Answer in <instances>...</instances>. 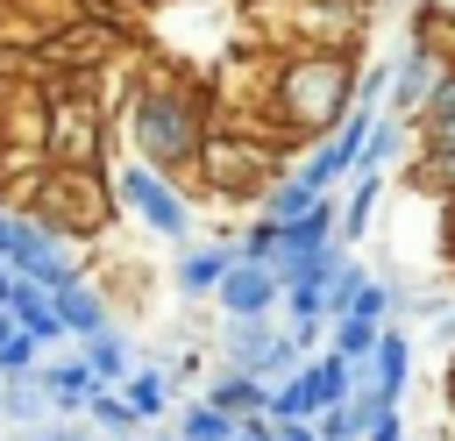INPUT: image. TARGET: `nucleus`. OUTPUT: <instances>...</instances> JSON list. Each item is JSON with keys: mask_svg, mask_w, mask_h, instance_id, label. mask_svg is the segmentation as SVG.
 I'll return each mask as SVG.
<instances>
[{"mask_svg": "<svg viewBox=\"0 0 455 441\" xmlns=\"http://www.w3.org/2000/svg\"><path fill=\"white\" fill-rule=\"evenodd\" d=\"M206 135H213V114H206V92L178 71H156L128 92V142L142 164H156L164 178H185L199 171L206 156Z\"/></svg>", "mask_w": 455, "mask_h": 441, "instance_id": "f257e3e1", "label": "nucleus"}, {"mask_svg": "<svg viewBox=\"0 0 455 441\" xmlns=\"http://www.w3.org/2000/svg\"><path fill=\"white\" fill-rule=\"evenodd\" d=\"M270 107H277V121L291 135H313L320 142L355 107V57L341 43H313V50L284 57L277 64V85H270Z\"/></svg>", "mask_w": 455, "mask_h": 441, "instance_id": "f03ea898", "label": "nucleus"}, {"mask_svg": "<svg viewBox=\"0 0 455 441\" xmlns=\"http://www.w3.org/2000/svg\"><path fill=\"white\" fill-rule=\"evenodd\" d=\"M21 213H36V220H50L57 235H71V242H92L121 206H114V185H107V171H43V192L21 206Z\"/></svg>", "mask_w": 455, "mask_h": 441, "instance_id": "7ed1b4c3", "label": "nucleus"}, {"mask_svg": "<svg viewBox=\"0 0 455 441\" xmlns=\"http://www.w3.org/2000/svg\"><path fill=\"white\" fill-rule=\"evenodd\" d=\"M107 185H114V206L128 213V220H142V235H164V242H192V199L178 192V178H164L156 164H142V156H128V164H114L107 171Z\"/></svg>", "mask_w": 455, "mask_h": 441, "instance_id": "20e7f679", "label": "nucleus"}, {"mask_svg": "<svg viewBox=\"0 0 455 441\" xmlns=\"http://www.w3.org/2000/svg\"><path fill=\"white\" fill-rule=\"evenodd\" d=\"M43 156L57 171H100L107 156V114L92 92H57L43 107Z\"/></svg>", "mask_w": 455, "mask_h": 441, "instance_id": "39448f33", "label": "nucleus"}, {"mask_svg": "<svg viewBox=\"0 0 455 441\" xmlns=\"http://www.w3.org/2000/svg\"><path fill=\"white\" fill-rule=\"evenodd\" d=\"M220 363L277 384V377H291V370L306 363V349H299L284 327H270V313H263V320H220Z\"/></svg>", "mask_w": 455, "mask_h": 441, "instance_id": "423d86ee", "label": "nucleus"}, {"mask_svg": "<svg viewBox=\"0 0 455 441\" xmlns=\"http://www.w3.org/2000/svg\"><path fill=\"white\" fill-rule=\"evenodd\" d=\"M0 263L21 270V277H36V285H64V277H78V242L57 235V228L36 220V213H14V242H7Z\"/></svg>", "mask_w": 455, "mask_h": 441, "instance_id": "0eeeda50", "label": "nucleus"}, {"mask_svg": "<svg viewBox=\"0 0 455 441\" xmlns=\"http://www.w3.org/2000/svg\"><path fill=\"white\" fill-rule=\"evenodd\" d=\"M277 299H284L277 263H249V256H235V263H228V277L213 285L220 320H263V313H277Z\"/></svg>", "mask_w": 455, "mask_h": 441, "instance_id": "6e6552de", "label": "nucleus"}, {"mask_svg": "<svg viewBox=\"0 0 455 441\" xmlns=\"http://www.w3.org/2000/svg\"><path fill=\"white\" fill-rule=\"evenodd\" d=\"M199 171H206V185H213V192H228V199H256V192L277 178V171H270V156H263L256 142H220V135H206Z\"/></svg>", "mask_w": 455, "mask_h": 441, "instance_id": "1a4fd4ad", "label": "nucleus"}, {"mask_svg": "<svg viewBox=\"0 0 455 441\" xmlns=\"http://www.w3.org/2000/svg\"><path fill=\"white\" fill-rule=\"evenodd\" d=\"M448 71V57H441V36H412V50L391 64V92H384V107L398 114V121H412L419 114V100L434 92V78Z\"/></svg>", "mask_w": 455, "mask_h": 441, "instance_id": "9d476101", "label": "nucleus"}, {"mask_svg": "<svg viewBox=\"0 0 455 441\" xmlns=\"http://www.w3.org/2000/svg\"><path fill=\"white\" fill-rule=\"evenodd\" d=\"M50 299H57V320H64V334L71 341H85V334H100V327H114V306H107V292L78 270V277H64V285H50Z\"/></svg>", "mask_w": 455, "mask_h": 441, "instance_id": "9b49d317", "label": "nucleus"}, {"mask_svg": "<svg viewBox=\"0 0 455 441\" xmlns=\"http://www.w3.org/2000/svg\"><path fill=\"white\" fill-rule=\"evenodd\" d=\"M228 263H235V242H185L178 263H171L178 299H213V285L228 277Z\"/></svg>", "mask_w": 455, "mask_h": 441, "instance_id": "f8f14e48", "label": "nucleus"}, {"mask_svg": "<svg viewBox=\"0 0 455 441\" xmlns=\"http://www.w3.org/2000/svg\"><path fill=\"white\" fill-rule=\"evenodd\" d=\"M405 377H412V334H405L398 320H384V327H377V349H370V363H363V384L384 391V398H398Z\"/></svg>", "mask_w": 455, "mask_h": 441, "instance_id": "ddd939ff", "label": "nucleus"}, {"mask_svg": "<svg viewBox=\"0 0 455 441\" xmlns=\"http://www.w3.org/2000/svg\"><path fill=\"white\" fill-rule=\"evenodd\" d=\"M391 405H398V398H384V391L355 384L341 405H327V413L313 420V434H320V441H363V434H370V420H377V413H391Z\"/></svg>", "mask_w": 455, "mask_h": 441, "instance_id": "4468645a", "label": "nucleus"}, {"mask_svg": "<svg viewBox=\"0 0 455 441\" xmlns=\"http://www.w3.org/2000/svg\"><path fill=\"white\" fill-rule=\"evenodd\" d=\"M327 405H320V377H313V356L291 370V377H277L270 384V398H263V420L270 427H284V420H320Z\"/></svg>", "mask_w": 455, "mask_h": 441, "instance_id": "2eb2a0df", "label": "nucleus"}, {"mask_svg": "<svg viewBox=\"0 0 455 441\" xmlns=\"http://www.w3.org/2000/svg\"><path fill=\"white\" fill-rule=\"evenodd\" d=\"M36 420H57V398H50V384H43L36 370H21V377H0V434H7V427H36Z\"/></svg>", "mask_w": 455, "mask_h": 441, "instance_id": "dca6fc26", "label": "nucleus"}, {"mask_svg": "<svg viewBox=\"0 0 455 441\" xmlns=\"http://www.w3.org/2000/svg\"><path fill=\"white\" fill-rule=\"evenodd\" d=\"M199 398H206V405H220L228 420H256V413H263V398H270V384H263V377H249V370H228V363H220V370H213V384H206Z\"/></svg>", "mask_w": 455, "mask_h": 441, "instance_id": "f3484780", "label": "nucleus"}, {"mask_svg": "<svg viewBox=\"0 0 455 441\" xmlns=\"http://www.w3.org/2000/svg\"><path fill=\"white\" fill-rule=\"evenodd\" d=\"M36 377L50 384V398H57V413H78L92 391H100V377L85 370V356L71 349V356H57V363H36Z\"/></svg>", "mask_w": 455, "mask_h": 441, "instance_id": "a211bd4d", "label": "nucleus"}, {"mask_svg": "<svg viewBox=\"0 0 455 441\" xmlns=\"http://www.w3.org/2000/svg\"><path fill=\"white\" fill-rule=\"evenodd\" d=\"M171 391H178V384L164 377V363H135V370L121 377V398L135 405V420H142V427H156V420L171 413Z\"/></svg>", "mask_w": 455, "mask_h": 441, "instance_id": "6ab92c4d", "label": "nucleus"}, {"mask_svg": "<svg viewBox=\"0 0 455 441\" xmlns=\"http://www.w3.org/2000/svg\"><path fill=\"white\" fill-rule=\"evenodd\" d=\"M419 149H455V71L434 78V92L419 100Z\"/></svg>", "mask_w": 455, "mask_h": 441, "instance_id": "aec40b11", "label": "nucleus"}, {"mask_svg": "<svg viewBox=\"0 0 455 441\" xmlns=\"http://www.w3.org/2000/svg\"><path fill=\"white\" fill-rule=\"evenodd\" d=\"M377 192H384V171H348V199H341V220H334V242H363L370 213H377Z\"/></svg>", "mask_w": 455, "mask_h": 441, "instance_id": "412c9836", "label": "nucleus"}, {"mask_svg": "<svg viewBox=\"0 0 455 441\" xmlns=\"http://www.w3.org/2000/svg\"><path fill=\"white\" fill-rule=\"evenodd\" d=\"M78 356H85V370H92L100 384H121V377L135 370V349H128V334H121V327L85 334V341H78Z\"/></svg>", "mask_w": 455, "mask_h": 441, "instance_id": "4be33fe9", "label": "nucleus"}, {"mask_svg": "<svg viewBox=\"0 0 455 441\" xmlns=\"http://www.w3.org/2000/svg\"><path fill=\"white\" fill-rule=\"evenodd\" d=\"M377 327L384 320H370V313H341V320H327V349L341 356V363H370V349H377Z\"/></svg>", "mask_w": 455, "mask_h": 441, "instance_id": "5701e85b", "label": "nucleus"}, {"mask_svg": "<svg viewBox=\"0 0 455 441\" xmlns=\"http://www.w3.org/2000/svg\"><path fill=\"white\" fill-rule=\"evenodd\" d=\"M78 420H85L92 434H135V427H142V420H135V405L121 398V384H100V391L78 405Z\"/></svg>", "mask_w": 455, "mask_h": 441, "instance_id": "b1692460", "label": "nucleus"}, {"mask_svg": "<svg viewBox=\"0 0 455 441\" xmlns=\"http://www.w3.org/2000/svg\"><path fill=\"white\" fill-rule=\"evenodd\" d=\"M313 199H320L313 185H299L291 171H277V178H270V185L256 192V213H263V220H291V213H306Z\"/></svg>", "mask_w": 455, "mask_h": 441, "instance_id": "393cba45", "label": "nucleus"}, {"mask_svg": "<svg viewBox=\"0 0 455 441\" xmlns=\"http://www.w3.org/2000/svg\"><path fill=\"white\" fill-rule=\"evenodd\" d=\"M36 363H43V341L0 306V377H21V370H36Z\"/></svg>", "mask_w": 455, "mask_h": 441, "instance_id": "a878e982", "label": "nucleus"}, {"mask_svg": "<svg viewBox=\"0 0 455 441\" xmlns=\"http://www.w3.org/2000/svg\"><path fill=\"white\" fill-rule=\"evenodd\" d=\"M398 149H405V121H398V114H377L370 135H363V149H355V171H384Z\"/></svg>", "mask_w": 455, "mask_h": 441, "instance_id": "bb28decb", "label": "nucleus"}, {"mask_svg": "<svg viewBox=\"0 0 455 441\" xmlns=\"http://www.w3.org/2000/svg\"><path fill=\"white\" fill-rule=\"evenodd\" d=\"M178 441H228L235 434V420L220 413V405H206V398H192L185 413H178V427H171Z\"/></svg>", "mask_w": 455, "mask_h": 441, "instance_id": "cd10ccee", "label": "nucleus"}, {"mask_svg": "<svg viewBox=\"0 0 455 441\" xmlns=\"http://www.w3.org/2000/svg\"><path fill=\"white\" fill-rule=\"evenodd\" d=\"M363 277H370V270H363V263L348 256V263L334 270V285H327V299H320V313H327V320H341V313L355 306V292H363Z\"/></svg>", "mask_w": 455, "mask_h": 441, "instance_id": "c85d7f7f", "label": "nucleus"}, {"mask_svg": "<svg viewBox=\"0 0 455 441\" xmlns=\"http://www.w3.org/2000/svg\"><path fill=\"white\" fill-rule=\"evenodd\" d=\"M235 256H249V263H277V220H249L242 228V242H235Z\"/></svg>", "mask_w": 455, "mask_h": 441, "instance_id": "c756f323", "label": "nucleus"}, {"mask_svg": "<svg viewBox=\"0 0 455 441\" xmlns=\"http://www.w3.org/2000/svg\"><path fill=\"white\" fill-rule=\"evenodd\" d=\"M412 185H448L455 192V149H419L412 156Z\"/></svg>", "mask_w": 455, "mask_h": 441, "instance_id": "7c9ffc66", "label": "nucleus"}, {"mask_svg": "<svg viewBox=\"0 0 455 441\" xmlns=\"http://www.w3.org/2000/svg\"><path fill=\"white\" fill-rule=\"evenodd\" d=\"M391 306H398V292H391V285H377V277H363V292H355V306H348V313H370V320H391Z\"/></svg>", "mask_w": 455, "mask_h": 441, "instance_id": "2f4dec72", "label": "nucleus"}, {"mask_svg": "<svg viewBox=\"0 0 455 441\" xmlns=\"http://www.w3.org/2000/svg\"><path fill=\"white\" fill-rule=\"evenodd\" d=\"M384 92H391V64L355 71V107H384Z\"/></svg>", "mask_w": 455, "mask_h": 441, "instance_id": "473e14b6", "label": "nucleus"}, {"mask_svg": "<svg viewBox=\"0 0 455 441\" xmlns=\"http://www.w3.org/2000/svg\"><path fill=\"white\" fill-rule=\"evenodd\" d=\"M455 28V0H419V36H448Z\"/></svg>", "mask_w": 455, "mask_h": 441, "instance_id": "72a5a7b5", "label": "nucleus"}, {"mask_svg": "<svg viewBox=\"0 0 455 441\" xmlns=\"http://www.w3.org/2000/svg\"><path fill=\"white\" fill-rule=\"evenodd\" d=\"M363 441H405V434H398V405H391V413H377V420H370V434H363Z\"/></svg>", "mask_w": 455, "mask_h": 441, "instance_id": "f704fd0d", "label": "nucleus"}, {"mask_svg": "<svg viewBox=\"0 0 455 441\" xmlns=\"http://www.w3.org/2000/svg\"><path fill=\"white\" fill-rule=\"evenodd\" d=\"M228 441H270V420H263V413H256V420H235Z\"/></svg>", "mask_w": 455, "mask_h": 441, "instance_id": "c9c22d12", "label": "nucleus"}, {"mask_svg": "<svg viewBox=\"0 0 455 441\" xmlns=\"http://www.w3.org/2000/svg\"><path fill=\"white\" fill-rule=\"evenodd\" d=\"M100 441H135V434H100Z\"/></svg>", "mask_w": 455, "mask_h": 441, "instance_id": "e433bc0d", "label": "nucleus"}, {"mask_svg": "<svg viewBox=\"0 0 455 441\" xmlns=\"http://www.w3.org/2000/svg\"><path fill=\"white\" fill-rule=\"evenodd\" d=\"M149 441H178V434H149Z\"/></svg>", "mask_w": 455, "mask_h": 441, "instance_id": "4c0bfd02", "label": "nucleus"}]
</instances>
